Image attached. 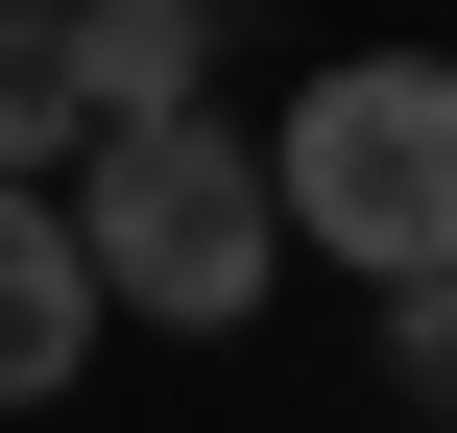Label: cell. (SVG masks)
<instances>
[{"label":"cell","instance_id":"6da1fadb","mask_svg":"<svg viewBox=\"0 0 457 433\" xmlns=\"http://www.w3.org/2000/svg\"><path fill=\"white\" fill-rule=\"evenodd\" d=\"M265 217L337 241L386 313H434V289H457V72H434V48H337V72L265 121Z\"/></svg>","mask_w":457,"mask_h":433},{"label":"cell","instance_id":"7a4b0ae2","mask_svg":"<svg viewBox=\"0 0 457 433\" xmlns=\"http://www.w3.org/2000/svg\"><path fill=\"white\" fill-rule=\"evenodd\" d=\"M48 217H72L96 313H169V337H241V313H265V265H289V217H265V145H241V121H120Z\"/></svg>","mask_w":457,"mask_h":433},{"label":"cell","instance_id":"3957f363","mask_svg":"<svg viewBox=\"0 0 457 433\" xmlns=\"http://www.w3.org/2000/svg\"><path fill=\"white\" fill-rule=\"evenodd\" d=\"M96 337H120V313H96L72 217H48V193H0V410H48V386H72Z\"/></svg>","mask_w":457,"mask_h":433},{"label":"cell","instance_id":"277c9868","mask_svg":"<svg viewBox=\"0 0 457 433\" xmlns=\"http://www.w3.org/2000/svg\"><path fill=\"white\" fill-rule=\"evenodd\" d=\"M96 169V72H72V0H0V193H72Z\"/></svg>","mask_w":457,"mask_h":433},{"label":"cell","instance_id":"5b68a950","mask_svg":"<svg viewBox=\"0 0 457 433\" xmlns=\"http://www.w3.org/2000/svg\"><path fill=\"white\" fill-rule=\"evenodd\" d=\"M72 72H96V145H120V121H193L217 0H72Z\"/></svg>","mask_w":457,"mask_h":433},{"label":"cell","instance_id":"8992f818","mask_svg":"<svg viewBox=\"0 0 457 433\" xmlns=\"http://www.w3.org/2000/svg\"><path fill=\"white\" fill-rule=\"evenodd\" d=\"M434 313H457V289H434Z\"/></svg>","mask_w":457,"mask_h":433}]
</instances>
